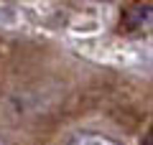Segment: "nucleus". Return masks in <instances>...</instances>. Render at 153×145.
Listing matches in <instances>:
<instances>
[{"label":"nucleus","mask_w":153,"mask_h":145,"mask_svg":"<svg viewBox=\"0 0 153 145\" xmlns=\"http://www.w3.org/2000/svg\"><path fill=\"white\" fill-rule=\"evenodd\" d=\"M69 145H123V143H117V140L110 138V135L92 132V130H84V132H76L74 138L69 140Z\"/></svg>","instance_id":"1"},{"label":"nucleus","mask_w":153,"mask_h":145,"mask_svg":"<svg viewBox=\"0 0 153 145\" xmlns=\"http://www.w3.org/2000/svg\"><path fill=\"white\" fill-rule=\"evenodd\" d=\"M0 145H8V143H5V140H3V138H0Z\"/></svg>","instance_id":"2"}]
</instances>
